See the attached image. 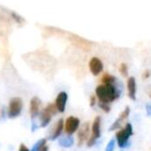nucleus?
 <instances>
[{"instance_id":"1","label":"nucleus","mask_w":151,"mask_h":151,"mask_svg":"<svg viewBox=\"0 0 151 151\" xmlns=\"http://www.w3.org/2000/svg\"><path fill=\"white\" fill-rule=\"evenodd\" d=\"M119 91L117 90L115 84L114 85H106L101 84L95 89V94L99 101L110 104L112 101H116L119 97Z\"/></svg>"},{"instance_id":"2","label":"nucleus","mask_w":151,"mask_h":151,"mask_svg":"<svg viewBox=\"0 0 151 151\" xmlns=\"http://www.w3.org/2000/svg\"><path fill=\"white\" fill-rule=\"evenodd\" d=\"M134 134V129H132V123H126L125 126L121 129H119L116 132V140H117V144L120 148L126 147L128 144V140L130 137Z\"/></svg>"},{"instance_id":"3","label":"nucleus","mask_w":151,"mask_h":151,"mask_svg":"<svg viewBox=\"0 0 151 151\" xmlns=\"http://www.w3.org/2000/svg\"><path fill=\"white\" fill-rule=\"evenodd\" d=\"M58 113L55 104H48L44 110L40 113V127H46L52 120V117Z\"/></svg>"},{"instance_id":"4","label":"nucleus","mask_w":151,"mask_h":151,"mask_svg":"<svg viewBox=\"0 0 151 151\" xmlns=\"http://www.w3.org/2000/svg\"><path fill=\"white\" fill-rule=\"evenodd\" d=\"M23 109V101L21 97H13L9 101V110H7V114H9V118H16L20 116Z\"/></svg>"},{"instance_id":"5","label":"nucleus","mask_w":151,"mask_h":151,"mask_svg":"<svg viewBox=\"0 0 151 151\" xmlns=\"http://www.w3.org/2000/svg\"><path fill=\"white\" fill-rule=\"evenodd\" d=\"M80 127V119L75 116H69L64 122V130L66 134H75Z\"/></svg>"},{"instance_id":"6","label":"nucleus","mask_w":151,"mask_h":151,"mask_svg":"<svg viewBox=\"0 0 151 151\" xmlns=\"http://www.w3.org/2000/svg\"><path fill=\"white\" fill-rule=\"evenodd\" d=\"M40 107H42V101L40 97L33 96L30 101V116H31V120L34 121L37 116H40Z\"/></svg>"},{"instance_id":"7","label":"nucleus","mask_w":151,"mask_h":151,"mask_svg":"<svg viewBox=\"0 0 151 151\" xmlns=\"http://www.w3.org/2000/svg\"><path fill=\"white\" fill-rule=\"evenodd\" d=\"M89 132H90V124L89 122L83 124L81 127H79V132H78V145L82 146L84 144V142L88 141L89 139Z\"/></svg>"},{"instance_id":"8","label":"nucleus","mask_w":151,"mask_h":151,"mask_svg":"<svg viewBox=\"0 0 151 151\" xmlns=\"http://www.w3.org/2000/svg\"><path fill=\"white\" fill-rule=\"evenodd\" d=\"M89 69L93 76H99L104 69L103 61L97 57H92L89 61Z\"/></svg>"},{"instance_id":"9","label":"nucleus","mask_w":151,"mask_h":151,"mask_svg":"<svg viewBox=\"0 0 151 151\" xmlns=\"http://www.w3.org/2000/svg\"><path fill=\"white\" fill-rule=\"evenodd\" d=\"M129 113H130V108L129 107H126L125 109H124L123 111L120 113L119 117H118L117 119L114 121V123L111 125V127H110V130H111V132H113V130H116V129H118V128L121 127V125L123 124V122L125 121V119H127Z\"/></svg>"},{"instance_id":"10","label":"nucleus","mask_w":151,"mask_h":151,"mask_svg":"<svg viewBox=\"0 0 151 151\" xmlns=\"http://www.w3.org/2000/svg\"><path fill=\"white\" fill-rule=\"evenodd\" d=\"M67 99H68V96H67V93L65 91H61V92L58 93L56 101H55V106H56L59 113H64Z\"/></svg>"},{"instance_id":"11","label":"nucleus","mask_w":151,"mask_h":151,"mask_svg":"<svg viewBox=\"0 0 151 151\" xmlns=\"http://www.w3.org/2000/svg\"><path fill=\"white\" fill-rule=\"evenodd\" d=\"M63 129H64V121H63V119H59L56 122V124H55L54 130L51 134V136L49 137V139L51 141H55L56 139H58L61 136V132H62Z\"/></svg>"},{"instance_id":"12","label":"nucleus","mask_w":151,"mask_h":151,"mask_svg":"<svg viewBox=\"0 0 151 151\" xmlns=\"http://www.w3.org/2000/svg\"><path fill=\"white\" fill-rule=\"evenodd\" d=\"M127 91L128 96L132 101H136V93H137V82L134 77H129L127 80Z\"/></svg>"},{"instance_id":"13","label":"nucleus","mask_w":151,"mask_h":151,"mask_svg":"<svg viewBox=\"0 0 151 151\" xmlns=\"http://www.w3.org/2000/svg\"><path fill=\"white\" fill-rule=\"evenodd\" d=\"M91 130H92L91 137H93L95 140L101 138V117H99V116H97L94 119V121H93V123H92V128H91Z\"/></svg>"},{"instance_id":"14","label":"nucleus","mask_w":151,"mask_h":151,"mask_svg":"<svg viewBox=\"0 0 151 151\" xmlns=\"http://www.w3.org/2000/svg\"><path fill=\"white\" fill-rule=\"evenodd\" d=\"M58 143L60 146L64 147V148H69V147H71L73 145L75 140H73V138L70 136V134H68V136L60 137L58 140Z\"/></svg>"},{"instance_id":"15","label":"nucleus","mask_w":151,"mask_h":151,"mask_svg":"<svg viewBox=\"0 0 151 151\" xmlns=\"http://www.w3.org/2000/svg\"><path fill=\"white\" fill-rule=\"evenodd\" d=\"M73 42V44H75V46L79 47V48H81L82 50H85V51L90 50V44H89L88 42H86L85 40H82V38L78 37V36H75Z\"/></svg>"},{"instance_id":"16","label":"nucleus","mask_w":151,"mask_h":151,"mask_svg":"<svg viewBox=\"0 0 151 151\" xmlns=\"http://www.w3.org/2000/svg\"><path fill=\"white\" fill-rule=\"evenodd\" d=\"M101 83L106 85H114L116 83V78L110 73H105L101 78Z\"/></svg>"},{"instance_id":"17","label":"nucleus","mask_w":151,"mask_h":151,"mask_svg":"<svg viewBox=\"0 0 151 151\" xmlns=\"http://www.w3.org/2000/svg\"><path fill=\"white\" fill-rule=\"evenodd\" d=\"M45 144H47V139H45V138L44 139H40V140H38L37 142H36L35 144L33 145V147H32L30 151H38L42 146H44Z\"/></svg>"},{"instance_id":"18","label":"nucleus","mask_w":151,"mask_h":151,"mask_svg":"<svg viewBox=\"0 0 151 151\" xmlns=\"http://www.w3.org/2000/svg\"><path fill=\"white\" fill-rule=\"evenodd\" d=\"M119 71L123 77H127L128 76V70H127V65L126 63H121L119 67Z\"/></svg>"},{"instance_id":"19","label":"nucleus","mask_w":151,"mask_h":151,"mask_svg":"<svg viewBox=\"0 0 151 151\" xmlns=\"http://www.w3.org/2000/svg\"><path fill=\"white\" fill-rule=\"evenodd\" d=\"M99 108H101V109L103 110V111H105L106 113H109L110 110H111V108H110L109 104H107V103H103V101H99Z\"/></svg>"},{"instance_id":"20","label":"nucleus","mask_w":151,"mask_h":151,"mask_svg":"<svg viewBox=\"0 0 151 151\" xmlns=\"http://www.w3.org/2000/svg\"><path fill=\"white\" fill-rule=\"evenodd\" d=\"M115 140H111L109 143L107 144V147H106L105 151H114V148H115Z\"/></svg>"},{"instance_id":"21","label":"nucleus","mask_w":151,"mask_h":151,"mask_svg":"<svg viewBox=\"0 0 151 151\" xmlns=\"http://www.w3.org/2000/svg\"><path fill=\"white\" fill-rule=\"evenodd\" d=\"M150 76H151V70L150 69H145L144 73H143L142 77L144 80H147L148 78H150Z\"/></svg>"},{"instance_id":"22","label":"nucleus","mask_w":151,"mask_h":151,"mask_svg":"<svg viewBox=\"0 0 151 151\" xmlns=\"http://www.w3.org/2000/svg\"><path fill=\"white\" fill-rule=\"evenodd\" d=\"M95 101H96V95H91L90 96V107H94Z\"/></svg>"},{"instance_id":"23","label":"nucleus","mask_w":151,"mask_h":151,"mask_svg":"<svg viewBox=\"0 0 151 151\" xmlns=\"http://www.w3.org/2000/svg\"><path fill=\"white\" fill-rule=\"evenodd\" d=\"M146 113L147 115L151 117V104H147L146 105Z\"/></svg>"},{"instance_id":"24","label":"nucleus","mask_w":151,"mask_h":151,"mask_svg":"<svg viewBox=\"0 0 151 151\" xmlns=\"http://www.w3.org/2000/svg\"><path fill=\"white\" fill-rule=\"evenodd\" d=\"M19 151H30V150L24 144H21V145H20V147H19Z\"/></svg>"},{"instance_id":"25","label":"nucleus","mask_w":151,"mask_h":151,"mask_svg":"<svg viewBox=\"0 0 151 151\" xmlns=\"http://www.w3.org/2000/svg\"><path fill=\"white\" fill-rule=\"evenodd\" d=\"M145 90H146V93L148 94V96L151 99V85H148V86L146 87V89H145Z\"/></svg>"},{"instance_id":"26","label":"nucleus","mask_w":151,"mask_h":151,"mask_svg":"<svg viewBox=\"0 0 151 151\" xmlns=\"http://www.w3.org/2000/svg\"><path fill=\"white\" fill-rule=\"evenodd\" d=\"M38 151H49V147H48V145H47V144H45L44 146H42V148H40Z\"/></svg>"}]
</instances>
